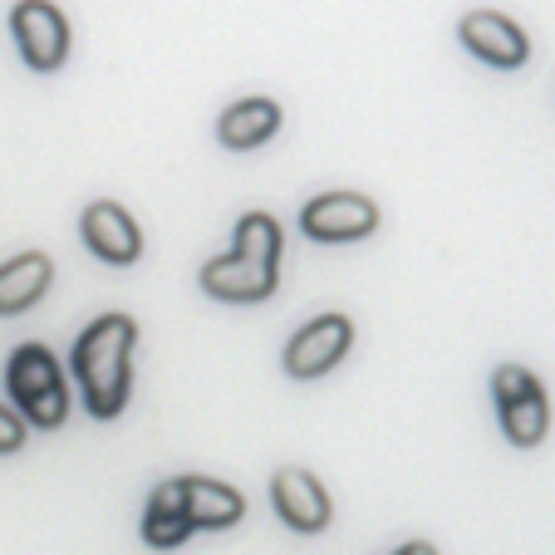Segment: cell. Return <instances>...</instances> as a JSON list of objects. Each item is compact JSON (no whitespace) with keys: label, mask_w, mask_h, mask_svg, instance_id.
<instances>
[{"label":"cell","mask_w":555,"mask_h":555,"mask_svg":"<svg viewBox=\"0 0 555 555\" xmlns=\"http://www.w3.org/2000/svg\"><path fill=\"white\" fill-rule=\"evenodd\" d=\"M85 242H89V251L108 266H133L138 256H143L138 221L128 217L118 202H94V207H85Z\"/></svg>","instance_id":"9"},{"label":"cell","mask_w":555,"mask_h":555,"mask_svg":"<svg viewBox=\"0 0 555 555\" xmlns=\"http://www.w3.org/2000/svg\"><path fill=\"white\" fill-rule=\"evenodd\" d=\"M133 345L138 325L128 314H99L74 345V378L85 388V409L94 418H118L133 388Z\"/></svg>","instance_id":"1"},{"label":"cell","mask_w":555,"mask_h":555,"mask_svg":"<svg viewBox=\"0 0 555 555\" xmlns=\"http://www.w3.org/2000/svg\"><path fill=\"white\" fill-rule=\"evenodd\" d=\"M50 275H54V266H50V256H40V251H25V256H15V261H5L0 266V314L30 310V305L50 291Z\"/></svg>","instance_id":"13"},{"label":"cell","mask_w":555,"mask_h":555,"mask_svg":"<svg viewBox=\"0 0 555 555\" xmlns=\"http://www.w3.org/2000/svg\"><path fill=\"white\" fill-rule=\"evenodd\" d=\"M271 502H275V512H281V521L295 526V531H305V535L325 531L330 526V496L305 467H281L275 472Z\"/></svg>","instance_id":"8"},{"label":"cell","mask_w":555,"mask_h":555,"mask_svg":"<svg viewBox=\"0 0 555 555\" xmlns=\"http://www.w3.org/2000/svg\"><path fill=\"white\" fill-rule=\"evenodd\" d=\"M354 345V325L345 314H320L305 330H295L291 345H285V374L291 378H320L339 364Z\"/></svg>","instance_id":"5"},{"label":"cell","mask_w":555,"mask_h":555,"mask_svg":"<svg viewBox=\"0 0 555 555\" xmlns=\"http://www.w3.org/2000/svg\"><path fill=\"white\" fill-rule=\"evenodd\" d=\"M11 35L21 44L25 64L40 74L60 69L64 54H69V25H64L60 5H50V0H21L11 11Z\"/></svg>","instance_id":"4"},{"label":"cell","mask_w":555,"mask_h":555,"mask_svg":"<svg viewBox=\"0 0 555 555\" xmlns=\"http://www.w3.org/2000/svg\"><path fill=\"white\" fill-rule=\"evenodd\" d=\"M271 133H281V104L275 99H242V104H231L217 124V138L236 153L246 147H261Z\"/></svg>","instance_id":"12"},{"label":"cell","mask_w":555,"mask_h":555,"mask_svg":"<svg viewBox=\"0 0 555 555\" xmlns=\"http://www.w3.org/2000/svg\"><path fill=\"white\" fill-rule=\"evenodd\" d=\"M25 448V423L11 409H0V452H21Z\"/></svg>","instance_id":"16"},{"label":"cell","mask_w":555,"mask_h":555,"mask_svg":"<svg viewBox=\"0 0 555 555\" xmlns=\"http://www.w3.org/2000/svg\"><path fill=\"white\" fill-rule=\"evenodd\" d=\"M182 482V512H188L192 531H221V526H236L246 516V496L227 482H211V477H178Z\"/></svg>","instance_id":"11"},{"label":"cell","mask_w":555,"mask_h":555,"mask_svg":"<svg viewBox=\"0 0 555 555\" xmlns=\"http://www.w3.org/2000/svg\"><path fill=\"white\" fill-rule=\"evenodd\" d=\"M492 399L502 413V433L516 448H535L551 428V403H545V388L531 369L521 364H502L492 374Z\"/></svg>","instance_id":"3"},{"label":"cell","mask_w":555,"mask_h":555,"mask_svg":"<svg viewBox=\"0 0 555 555\" xmlns=\"http://www.w3.org/2000/svg\"><path fill=\"white\" fill-rule=\"evenodd\" d=\"M393 555H438V551H433L428 541H413V545H403V551H393Z\"/></svg>","instance_id":"17"},{"label":"cell","mask_w":555,"mask_h":555,"mask_svg":"<svg viewBox=\"0 0 555 555\" xmlns=\"http://www.w3.org/2000/svg\"><path fill=\"white\" fill-rule=\"evenodd\" d=\"M462 44H467L477 60L496 64V69H521L526 60H531V40H526V30L516 21H506V15L496 11H472L462 15Z\"/></svg>","instance_id":"7"},{"label":"cell","mask_w":555,"mask_h":555,"mask_svg":"<svg viewBox=\"0 0 555 555\" xmlns=\"http://www.w3.org/2000/svg\"><path fill=\"white\" fill-rule=\"evenodd\" d=\"M300 227L310 242H359L378 227V207L359 192H325V197L305 202Z\"/></svg>","instance_id":"6"},{"label":"cell","mask_w":555,"mask_h":555,"mask_svg":"<svg viewBox=\"0 0 555 555\" xmlns=\"http://www.w3.org/2000/svg\"><path fill=\"white\" fill-rule=\"evenodd\" d=\"M281 227H275L266 211H246L242 221H236V256H246V261H261V266H281Z\"/></svg>","instance_id":"15"},{"label":"cell","mask_w":555,"mask_h":555,"mask_svg":"<svg viewBox=\"0 0 555 555\" xmlns=\"http://www.w3.org/2000/svg\"><path fill=\"white\" fill-rule=\"evenodd\" d=\"M5 388H11L15 409L35 423V428H60L69 418V393H64V374L44 345H21L5 364Z\"/></svg>","instance_id":"2"},{"label":"cell","mask_w":555,"mask_h":555,"mask_svg":"<svg viewBox=\"0 0 555 555\" xmlns=\"http://www.w3.org/2000/svg\"><path fill=\"white\" fill-rule=\"evenodd\" d=\"M192 535V521L182 512V482H163L153 496H147V512H143V541L153 551H172Z\"/></svg>","instance_id":"14"},{"label":"cell","mask_w":555,"mask_h":555,"mask_svg":"<svg viewBox=\"0 0 555 555\" xmlns=\"http://www.w3.org/2000/svg\"><path fill=\"white\" fill-rule=\"evenodd\" d=\"M202 291L217 295V300H231V305H251V300H266L275 291V266H261V261H246V256H217V261L202 266Z\"/></svg>","instance_id":"10"}]
</instances>
